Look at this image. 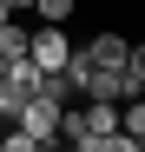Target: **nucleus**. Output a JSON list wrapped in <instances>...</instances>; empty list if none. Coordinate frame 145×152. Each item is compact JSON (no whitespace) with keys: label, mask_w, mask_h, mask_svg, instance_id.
<instances>
[{"label":"nucleus","mask_w":145,"mask_h":152,"mask_svg":"<svg viewBox=\"0 0 145 152\" xmlns=\"http://www.w3.org/2000/svg\"><path fill=\"white\" fill-rule=\"evenodd\" d=\"M79 53L72 46V33L66 27H33V40H27V66L40 73V80H53V73H66V60Z\"/></svg>","instance_id":"f257e3e1"},{"label":"nucleus","mask_w":145,"mask_h":152,"mask_svg":"<svg viewBox=\"0 0 145 152\" xmlns=\"http://www.w3.org/2000/svg\"><path fill=\"white\" fill-rule=\"evenodd\" d=\"M27 7L33 0H0V20H27Z\"/></svg>","instance_id":"6e6552de"},{"label":"nucleus","mask_w":145,"mask_h":152,"mask_svg":"<svg viewBox=\"0 0 145 152\" xmlns=\"http://www.w3.org/2000/svg\"><path fill=\"white\" fill-rule=\"evenodd\" d=\"M0 152H46V145H33L20 126H7V132H0Z\"/></svg>","instance_id":"423d86ee"},{"label":"nucleus","mask_w":145,"mask_h":152,"mask_svg":"<svg viewBox=\"0 0 145 152\" xmlns=\"http://www.w3.org/2000/svg\"><path fill=\"white\" fill-rule=\"evenodd\" d=\"M27 20H0V60H27Z\"/></svg>","instance_id":"20e7f679"},{"label":"nucleus","mask_w":145,"mask_h":152,"mask_svg":"<svg viewBox=\"0 0 145 152\" xmlns=\"http://www.w3.org/2000/svg\"><path fill=\"white\" fill-rule=\"evenodd\" d=\"M0 73H7V60H0Z\"/></svg>","instance_id":"1a4fd4ad"},{"label":"nucleus","mask_w":145,"mask_h":152,"mask_svg":"<svg viewBox=\"0 0 145 152\" xmlns=\"http://www.w3.org/2000/svg\"><path fill=\"white\" fill-rule=\"evenodd\" d=\"M72 7H79V0H33L40 27H66V20H72Z\"/></svg>","instance_id":"39448f33"},{"label":"nucleus","mask_w":145,"mask_h":152,"mask_svg":"<svg viewBox=\"0 0 145 152\" xmlns=\"http://www.w3.org/2000/svg\"><path fill=\"white\" fill-rule=\"evenodd\" d=\"M79 60H86V66H106V73H119V66H132V40H125V33H92Z\"/></svg>","instance_id":"7ed1b4c3"},{"label":"nucleus","mask_w":145,"mask_h":152,"mask_svg":"<svg viewBox=\"0 0 145 152\" xmlns=\"http://www.w3.org/2000/svg\"><path fill=\"white\" fill-rule=\"evenodd\" d=\"M59 113H66V106H53V99H27L13 126H20L33 145H46V152H53V139H59Z\"/></svg>","instance_id":"f03ea898"},{"label":"nucleus","mask_w":145,"mask_h":152,"mask_svg":"<svg viewBox=\"0 0 145 152\" xmlns=\"http://www.w3.org/2000/svg\"><path fill=\"white\" fill-rule=\"evenodd\" d=\"M99 152H145V139H125V132H112V139H99Z\"/></svg>","instance_id":"0eeeda50"}]
</instances>
